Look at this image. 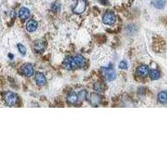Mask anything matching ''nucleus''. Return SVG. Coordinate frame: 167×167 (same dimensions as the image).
I'll use <instances>...</instances> for the list:
<instances>
[{
  "instance_id": "nucleus-9",
  "label": "nucleus",
  "mask_w": 167,
  "mask_h": 167,
  "mask_svg": "<svg viewBox=\"0 0 167 167\" xmlns=\"http://www.w3.org/2000/svg\"><path fill=\"white\" fill-rule=\"evenodd\" d=\"M136 74L140 77H146L149 74V69L146 65H141V66L137 68Z\"/></svg>"
},
{
  "instance_id": "nucleus-12",
  "label": "nucleus",
  "mask_w": 167,
  "mask_h": 167,
  "mask_svg": "<svg viewBox=\"0 0 167 167\" xmlns=\"http://www.w3.org/2000/svg\"><path fill=\"white\" fill-rule=\"evenodd\" d=\"M74 61H75V64L77 67L79 68H82L84 65H85V59L82 57V56H80V55H77L74 58Z\"/></svg>"
},
{
  "instance_id": "nucleus-11",
  "label": "nucleus",
  "mask_w": 167,
  "mask_h": 167,
  "mask_svg": "<svg viewBox=\"0 0 167 167\" xmlns=\"http://www.w3.org/2000/svg\"><path fill=\"white\" fill-rule=\"evenodd\" d=\"M78 100H79V95L75 93H71L67 97V101H68L69 104H76L78 102Z\"/></svg>"
},
{
  "instance_id": "nucleus-7",
  "label": "nucleus",
  "mask_w": 167,
  "mask_h": 167,
  "mask_svg": "<svg viewBox=\"0 0 167 167\" xmlns=\"http://www.w3.org/2000/svg\"><path fill=\"white\" fill-rule=\"evenodd\" d=\"M75 61L74 59H71V58H67L65 59L64 61V67L67 70H73L75 68Z\"/></svg>"
},
{
  "instance_id": "nucleus-10",
  "label": "nucleus",
  "mask_w": 167,
  "mask_h": 167,
  "mask_svg": "<svg viewBox=\"0 0 167 167\" xmlns=\"http://www.w3.org/2000/svg\"><path fill=\"white\" fill-rule=\"evenodd\" d=\"M35 80L37 85L39 86H42L43 85H45L46 83V79H45V76L42 73H37L36 75V78H35Z\"/></svg>"
},
{
  "instance_id": "nucleus-1",
  "label": "nucleus",
  "mask_w": 167,
  "mask_h": 167,
  "mask_svg": "<svg viewBox=\"0 0 167 167\" xmlns=\"http://www.w3.org/2000/svg\"><path fill=\"white\" fill-rule=\"evenodd\" d=\"M4 101L9 106H14L16 104L17 101H18V96L14 93L8 92L4 95Z\"/></svg>"
},
{
  "instance_id": "nucleus-14",
  "label": "nucleus",
  "mask_w": 167,
  "mask_h": 167,
  "mask_svg": "<svg viewBox=\"0 0 167 167\" xmlns=\"http://www.w3.org/2000/svg\"><path fill=\"white\" fill-rule=\"evenodd\" d=\"M34 49L38 53H42L44 50V43L42 41H37L34 43Z\"/></svg>"
},
{
  "instance_id": "nucleus-13",
  "label": "nucleus",
  "mask_w": 167,
  "mask_h": 167,
  "mask_svg": "<svg viewBox=\"0 0 167 167\" xmlns=\"http://www.w3.org/2000/svg\"><path fill=\"white\" fill-rule=\"evenodd\" d=\"M158 100L161 104L167 103V92L162 91L158 94Z\"/></svg>"
},
{
  "instance_id": "nucleus-6",
  "label": "nucleus",
  "mask_w": 167,
  "mask_h": 167,
  "mask_svg": "<svg viewBox=\"0 0 167 167\" xmlns=\"http://www.w3.org/2000/svg\"><path fill=\"white\" fill-rule=\"evenodd\" d=\"M23 75L26 76V77H31L34 74V70L33 68L32 65L30 64H26L23 66Z\"/></svg>"
},
{
  "instance_id": "nucleus-20",
  "label": "nucleus",
  "mask_w": 167,
  "mask_h": 167,
  "mask_svg": "<svg viewBox=\"0 0 167 167\" xmlns=\"http://www.w3.org/2000/svg\"><path fill=\"white\" fill-rule=\"evenodd\" d=\"M51 8H52V9L54 12H59L60 10V4H59V3H54V4H52Z\"/></svg>"
},
{
  "instance_id": "nucleus-19",
  "label": "nucleus",
  "mask_w": 167,
  "mask_h": 167,
  "mask_svg": "<svg viewBox=\"0 0 167 167\" xmlns=\"http://www.w3.org/2000/svg\"><path fill=\"white\" fill-rule=\"evenodd\" d=\"M119 69L120 70H127L128 69V64L126 61H121L119 64Z\"/></svg>"
},
{
  "instance_id": "nucleus-5",
  "label": "nucleus",
  "mask_w": 167,
  "mask_h": 167,
  "mask_svg": "<svg viewBox=\"0 0 167 167\" xmlns=\"http://www.w3.org/2000/svg\"><path fill=\"white\" fill-rule=\"evenodd\" d=\"M18 16L22 20H26L30 17V11L27 8L23 7L18 11Z\"/></svg>"
},
{
  "instance_id": "nucleus-3",
  "label": "nucleus",
  "mask_w": 167,
  "mask_h": 167,
  "mask_svg": "<svg viewBox=\"0 0 167 167\" xmlns=\"http://www.w3.org/2000/svg\"><path fill=\"white\" fill-rule=\"evenodd\" d=\"M116 21V16L113 12H106L103 16V23L106 25H111Z\"/></svg>"
},
{
  "instance_id": "nucleus-16",
  "label": "nucleus",
  "mask_w": 167,
  "mask_h": 167,
  "mask_svg": "<svg viewBox=\"0 0 167 167\" xmlns=\"http://www.w3.org/2000/svg\"><path fill=\"white\" fill-rule=\"evenodd\" d=\"M90 103L93 104H98L100 101V96L96 94H92L90 95Z\"/></svg>"
},
{
  "instance_id": "nucleus-18",
  "label": "nucleus",
  "mask_w": 167,
  "mask_h": 167,
  "mask_svg": "<svg viewBox=\"0 0 167 167\" xmlns=\"http://www.w3.org/2000/svg\"><path fill=\"white\" fill-rule=\"evenodd\" d=\"M17 47H18V52H19L22 55H24V54H26V48H25V46H24L23 44L18 43Z\"/></svg>"
},
{
  "instance_id": "nucleus-17",
  "label": "nucleus",
  "mask_w": 167,
  "mask_h": 167,
  "mask_svg": "<svg viewBox=\"0 0 167 167\" xmlns=\"http://www.w3.org/2000/svg\"><path fill=\"white\" fill-rule=\"evenodd\" d=\"M153 5L158 9H161L165 7V1L164 0H156L153 3Z\"/></svg>"
},
{
  "instance_id": "nucleus-15",
  "label": "nucleus",
  "mask_w": 167,
  "mask_h": 167,
  "mask_svg": "<svg viewBox=\"0 0 167 167\" xmlns=\"http://www.w3.org/2000/svg\"><path fill=\"white\" fill-rule=\"evenodd\" d=\"M149 75H150L151 80H156L161 77L160 72L156 70H151L149 71Z\"/></svg>"
},
{
  "instance_id": "nucleus-4",
  "label": "nucleus",
  "mask_w": 167,
  "mask_h": 167,
  "mask_svg": "<svg viewBox=\"0 0 167 167\" xmlns=\"http://www.w3.org/2000/svg\"><path fill=\"white\" fill-rule=\"evenodd\" d=\"M85 8H86V4L85 0H77V4L75 7L73 9V11L74 13L80 14L85 10Z\"/></svg>"
},
{
  "instance_id": "nucleus-2",
  "label": "nucleus",
  "mask_w": 167,
  "mask_h": 167,
  "mask_svg": "<svg viewBox=\"0 0 167 167\" xmlns=\"http://www.w3.org/2000/svg\"><path fill=\"white\" fill-rule=\"evenodd\" d=\"M102 71L104 77L108 81H113L116 79V73L113 69H111L109 67H105L103 69Z\"/></svg>"
},
{
  "instance_id": "nucleus-8",
  "label": "nucleus",
  "mask_w": 167,
  "mask_h": 167,
  "mask_svg": "<svg viewBox=\"0 0 167 167\" xmlns=\"http://www.w3.org/2000/svg\"><path fill=\"white\" fill-rule=\"evenodd\" d=\"M38 28V22L31 19L26 24V29L28 32H34Z\"/></svg>"
}]
</instances>
